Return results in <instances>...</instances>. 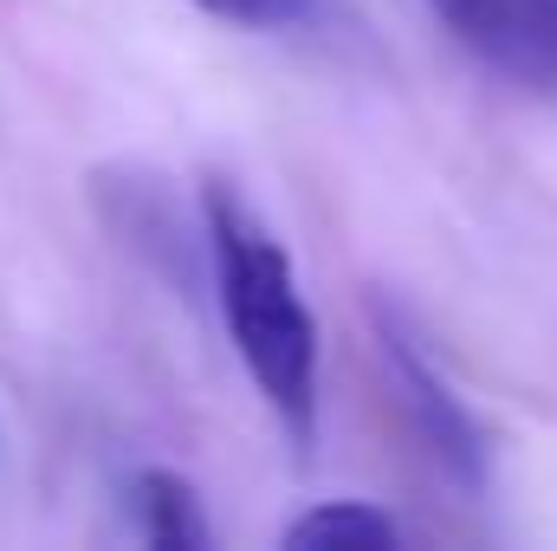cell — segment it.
<instances>
[{"label":"cell","mask_w":557,"mask_h":551,"mask_svg":"<svg viewBox=\"0 0 557 551\" xmlns=\"http://www.w3.org/2000/svg\"><path fill=\"white\" fill-rule=\"evenodd\" d=\"M486 72L557 98V0H421Z\"/></svg>","instance_id":"3"},{"label":"cell","mask_w":557,"mask_h":551,"mask_svg":"<svg viewBox=\"0 0 557 551\" xmlns=\"http://www.w3.org/2000/svg\"><path fill=\"white\" fill-rule=\"evenodd\" d=\"M370 325H376V351H383V364H389V377H396V390H403V403H409V421H416L428 461H434L460 493H480V487H486V434H480L473 409L454 396V383H447L441 364L428 357L421 331L389 305V298L370 305Z\"/></svg>","instance_id":"2"},{"label":"cell","mask_w":557,"mask_h":551,"mask_svg":"<svg viewBox=\"0 0 557 551\" xmlns=\"http://www.w3.org/2000/svg\"><path fill=\"white\" fill-rule=\"evenodd\" d=\"M201 13L214 20H234V26H260V33H285L298 20H311L318 0H195Z\"/></svg>","instance_id":"6"},{"label":"cell","mask_w":557,"mask_h":551,"mask_svg":"<svg viewBox=\"0 0 557 551\" xmlns=\"http://www.w3.org/2000/svg\"><path fill=\"white\" fill-rule=\"evenodd\" d=\"M124 519H131V539L156 551H201L214 539L195 480L175 467H137L124 480Z\"/></svg>","instance_id":"4"},{"label":"cell","mask_w":557,"mask_h":551,"mask_svg":"<svg viewBox=\"0 0 557 551\" xmlns=\"http://www.w3.org/2000/svg\"><path fill=\"white\" fill-rule=\"evenodd\" d=\"M285 546H403V519L370 500H324L285 526Z\"/></svg>","instance_id":"5"},{"label":"cell","mask_w":557,"mask_h":551,"mask_svg":"<svg viewBox=\"0 0 557 551\" xmlns=\"http://www.w3.org/2000/svg\"><path fill=\"white\" fill-rule=\"evenodd\" d=\"M201 234H208L214 311H221L253 390L278 415V428L305 448L311 421H318V325L298 292V267H292L285 241L260 221V208L221 175L201 182Z\"/></svg>","instance_id":"1"}]
</instances>
